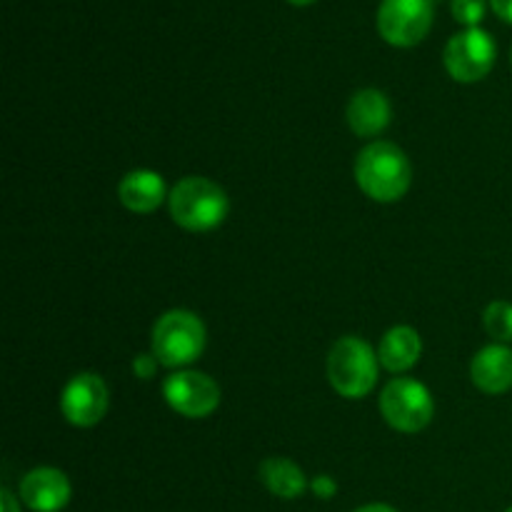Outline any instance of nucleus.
<instances>
[{
	"instance_id": "nucleus-1",
	"label": "nucleus",
	"mask_w": 512,
	"mask_h": 512,
	"mask_svg": "<svg viewBox=\"0 0 512 512\" xmlns=\"http://www.w3.org/2000/svg\"><path fill=\"white\" fill-rule=\"evenodd\" d=\"M355 183L375 203H398L413 183L408 155L388 140L365 145L355 158Z\"/></svg>"
},
{
	"instance_id": "nucleus-2",
	"label": "nucleus",
	"mask_w": 512,
	"mask_h": 512,
	"mask_svg": "<svg viewBox=\"0 0 512 512\" xmlns=\"http://www.w3.org/2000/svg\"><path fill=\"white\" fill-rule=\"evenodd\" d=\"M170 218L180 228L190 233H208L215 230L225 218H228V195L218 183L208 178H190L180 180L168 198Z\"/></svg>"
},
{
	"instance_id": "nucleus-3",
	"label": "nucleus",
	"mask_w": 512,
	"mask_h": 512,
	"mask_svg": "<svg viewBox=\"0 0 512 512\" xmlns=\"http://www.w3.org/2000/svg\"><path fill=\"white\" fill-rule=\"evenodd\" d=\"M378 353L373 345L355 335H345L330 348L328 380L338 395L360 400L378 385Z\"/></svg>"
},
{
	"instance_id": "nucleus-4",
	"label": "nucleus",
	"mask_w": 512,
	"mask_h": 512,
	"mask_svg": "<svg viewBox=\"0 0 512 512\" xmlns=\"http://www.w3.org/2000/svg\"><path fill=\"white\" fill-rule=\"evenodd\" d=\"M205 350V325L190 310H168L153 325V355L163 368H185Z\"/></svg>"
},
{
	"instance_id": "nucleus-5",
	"label": "nucleus",
	"mask_w": 512,
	"mask_h": 512,
	"mask_svg": "<svg viewBox=\"0 0 512 512\" xmlns=\"http://www.w3.org/2000/svg\"><path fill=\"white\" fill-rule=\"evenodd\" d=\"M380 413L400 433H420L435 415L430 390L413 378H393L380 393Z\"/></svg>"
},
{
	"instance_id": "nucleus-6",
	"label": "nucleus",
	"mask_w": 512,
	"mask_h": 512,
	"mask_svg": "<svg viewBox=\"0 0 512 512\" xmlns=\"http://www.w3.org/2000/svg\"><path fill=\"white\" fill-rule=\"evenodd\" d=\"M443 63L448 68L450 78L458 80V83H478L495 65L493 35L480 28L455 33L445 45Z\"/></svg>"
},
{
	"instance_id": "nucleus-7",
	"label": "nucleus",
	"mask_w": 512,
	"mask_h": 512,
	"mask_svg": "<svg viewBox=\"0 0 512 512\" xmlns=\"http://www.w3.org/2000/svg\"><path fill=\"white\" fill-rule=\"evenodd\" d=\"M433 25V0H383L378 33L395 48H413Z\"/></svg>"
},
{
	"instance_id": "nucleus-8",
	"label": "nucleus",
	"mask_w": 512,
	"mask_h": 512,
	"mask_svg": "<svg viewBox=\"0 0 512 512\" xmlns=\"http://www.w3.org/2000/svg\"><path fill=\"white\" fill-rule=\"evenodd\" d=\"M163 398L178 415L190 420L208 418L220 405V388L210 375L180 370L165 378Z\"/></svg>"
},
{
	"instance_id": "nucleus-9",
	"label": "nucleus",
	"mask_w": 512,
	"mask_h": 512,
	"mask_svg": "<svg viewBox=\"0 0 512 512\" xmlns=\"http://www.w3.org/2000/svg\"><path fill=\"white\" fill-rule=\"evenodd\" d=\"M60 413L75 428H93L108 413V385L100 375L80 373L60 395Z\"/></svg>"
},
{
	"instance_id": "nucleus-10",
	"label": "nucleus",
	"mask_w": 512,
	"mask_h": 512,
	"mask_svg": "<svg viewBox=\"0 0 512 512\" xmlns=\"http://www.w3.org/2000/svg\"><path fill=\"white\" fill-rule=\"evenodd\" d=\"M20 500L33 512H60L70 503V483L55 468H35L20 480Z\"/></svg>"
},
{
	"instance_id": "nucleus-11",
	"label": "nucleus",
	"mask_w": 512,
	"mask_h": 512,
	"mask_svg": "<svg viewBox=\"0 0 512 512\" xmlns=\"http://www.w3.org/2000/svg\"><path fill=\"white\" fill-rule=\"evenodd\" d=\"M470 378L478 390L488 395H503L512 388V350L503 343L485 345L470 365Z\"/></svg>"
},
{
	"instance_id": "nucleus-12",
	"label": "nucleus",
	"mask_w": 512,
	"mask_h": 512,
	"mask_svg": "<svg viewBox=\"0 0 512 512\" xmlns=\"http://www.w3.org/2000/svg\"><path fill=\"white\" fill-rule=\"evenodd\" d=\"M348 125L360 138H375L383 133L393 118V108L385 93L375 88L358 90L348 103Z\"/></svg>"
},
{
	"instance_id": "nucleus-13",
	"label": "nucleus",
	"mask_w": 512,
	"mask_h": 512,
	"mask_svg": "<svg viewBox=\"0 0 512 512\" xmlns=\"http://www.w3.org/2000/svg\"><path fill=\"white\" fill-rule=\"evenodd\" d=\"M118 198L130 213L148 215L155 213L170 195L165 190L163 175H158L155 170H133L120 180Z\"/></svg>"
},
{
	"instance_id": "nucleus-14",
	"label": "nucleus",
	"mask_w": 512,
	"mask_h": 512,
	"mask_svg": "<svg viewBox=\"0 0 512 512\" xmlns=\"http://www.w3.org/2000/svg\"><path fill=\"white\" fill-rule=\"evenodd\" d=\"M420 355H423V340H420L418 330L410 325H395L380 340L378 360L388 373H405L418 365Z\"/></svg>"
},
{
	"instance_id": "nucleus-15",
	"label": "nucleus",
	"mask_w": 512,
	"mask_h": 512,
	"mask_svg": "<svg viewBox=\"0 0 512 512\" xmlns=\"http://www.w3.org/2000/svg\"><path fill=\"white\" fill-rule=\"evenodd\" d=\"M260 483L283 500H295L308 490V480L305 473L288 458H268L260 463Z\"/></svg>"
},
{
	"instance_id": "nucleus-16",
	"label": "nucleus",
	"mask_w": 512,
	"mask_h": 512,
	"mask_svg": "<svg viewBox=\"0 0 512 512\" xmlns=\"http://www.w3.org/2000/svg\"><path fill=\"white\" fill-rule=\"evenodd\" d=\"M485 333L495 343H512V303L508 300H493L483 313Z\"/></svg>"
},
{
	"instance_id": "nucleus-17",
	"label": "nucleus",
	"mask_w": 512,
	"mask_h": 512,
	"mask_svg": "<svg viewBox=\"0 0 512 512\" xmlns=\"http://www.w3.org/2000/svg\"><path fill=\"white\" fill-rule=\"evenodd\" d=\"M453 15L458 23L478 28L485 18V0H453Z\"/></svg>"
},
{
	"instance_id": "nucleus-18",
	"label": "nucleus",
	"mask_w": 512,
	"mask_h": 512,
	"mask_svg": "<svg viewBox=\"0 0 512 512\" xmlns=\"http://www.w3.org/2000/svg\"><path fill=\"white\" fill-rule=\"evenodd\" d=\"M310 490H313L320 500H330L338 493V485H335V480L330 478V475H318V478L310 483Z\"/></svg>"
},
{
	"instance_id": "nucleus-19",
	"label": "nucleus",
	"mask_w": 512,
	"mask_h": 512,
	"mask_svg": "<svg viewBox=\"0 0 512 512\" xmlns=\"http://www.w3.org/2000/svg\"><path fill=\"white\" fill-rule=\"evenodd\" d=\"M158 360H155V355H138V358L133 360V373L138 375V378L143 380H150L155 375V368H158Z\"/></svg>"
},
{
	"instance_id": "nucleus-20",
	"label": "nucleus",
	"mask_w": 512,
	"mask_h": 512,
	"mask_svg": "<svg viewBox=\"0 0 512 512\" xmlns=\"http://www.w3.org/2000/svg\"><path fill=\"white\" fill-rule=\"evenodd\" d=\"M490 8H493L495 15L503 18L505 23H512V0H490Z\"/></svg>"
},
{
	"instance_id": "nucleus-21",
	"label": "nucleus",
	"mask_w": 512,
	"mask_h": 512,
	"mask_svg": "<svg viewBox=\"0 0 512 512\" xmlns=\"http://www.w3.org/2000/svg\"><path fill=\"white\" fill-rule=\"evenodd\" d=\"M0 500H3V512H20L18 500H15V495L10 493V490H3V493H0Z\"/></svg>"
},
{
	"instance_id": "nucleus-22",
	"label": "nucleus",
	"mask_w": 512,
	"mask_h": 512,
	"mask_svg": "<svg viewBox=\"0 0 512 512\" xmlns=\"http://www.w3.org/2000/svg\"><path fill=\"white\" fill-rule=\"evenodd\" d=\"M355 512H395V510L383 503H370V505H363V508H358Z\"/></svg>"
},
{
	"instance_id": "nucleus-23",
	"label": "nucleus",
	"mask_w": 512,
	"mask_h": 512,
	"mask_svg": "<svg viewBox=\"0 0 512 512\" xmlns=\"http://www.w3.org/2000/svg\"><path fill=\"white\" fill-rule=\"evenodd\" d=\"M288 3H293V5H310V3H315V0H288Z\"/></svg>"
},
{
	"instance_id": "nucleus-24",
	"label": "nucleus",
	"mask_w": 512,
	"mask_h": 512,
	"mask_svg": "<svg viewBox=\"0 0 512 512\" xmlns=\"http://www.w3.org/2000/svg\"><path fill=\"white\" fill-rule=\"evenodd\" d=\"M510 63H512V50H510Z\"/></svg>"
},
{
	"instance_id": "nucleus-25",
	"label": "nucleus",
	"mask_w": 512,
	"mask_h": 512,
	"mask_svg": "<svg viewBox=\"0 0 512 512\" xmlns=\"http://www.w3.org/2000/svg\"><path fill=\"white\" fill-rule=\"evenodd\" d=\"M505 512H512V508H508V510H505Z\"/></svg>"
}]
</instances>
